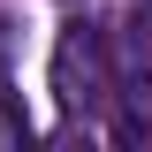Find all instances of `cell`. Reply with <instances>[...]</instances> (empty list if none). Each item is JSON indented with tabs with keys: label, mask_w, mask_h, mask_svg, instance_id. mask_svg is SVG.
<instances>
[{
	"label": "cell",
	"mask_w": 152,
	"mask_h": 152,
	"mask_svg": "<svg viewBox=\"0 0 152 152\" xmlns=\"http://www.w3.org/2000/svg\"><path fill=\"white\" fill-rule=\"evenodd\" d=\"M107 99H122V137H152V8H137L107 38Z\"/></svg>",
	"instance_id": "1"
},
{
	"label": "cell",
	"mask_w": 152,
	"mask_h": 152,
	"mask_svg": "<svg viewBox=\"0 0 152 152\" xmlns=\"http://www.w3.org/2000/svg\"><path fill=\"white\" fill-rule=\"evenodd\" d=\"M53 99L69 122H91L107 107V38H99L91 15H69L53 38Z\"/></svg>",
	"instance_id": "2"
},
{
	"label": "cell",
	"mask_w": 152,
	"mask_h": 152,
	"mask_svg": "<svg viewBox=\"0 0 152 152\" xmlns=\"http://www.w3.org/2000/svg\"><path fill=\"white\" fill-rule=\"evenodd\" d=\"M15 23H8V15H0V99H8V76H15Z\"/></svg>",
	"instance_id": "3"
}]
</instances>
